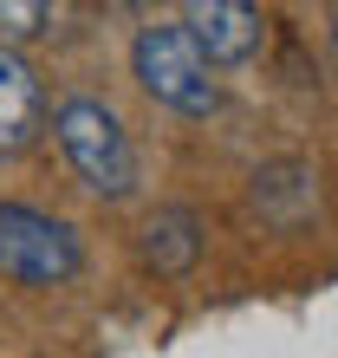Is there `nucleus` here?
I'll return each mask as SVG.
<instances>
[{
    "label": "nucleus",
    "mask_w": 338,
    "mask_h": 358,
    "mask_svg": "<svg viewBox=\"0 0 338 358\" xmlns=\"http://www.w3.org/2000/svg\"><path fill=\"white\" fill-rule=\"evenodd\" d=\"M46 124H52V143L66 157V170L78 176V189H91L98 202H131L137 196L143 157H137L131 131H124V117L104 98L72 92V98H59L46 111Z\"/></svg>",
    "instance_id": "f257e3e1"
},
{
    "label": "nucleus",
    "mask_w": 338,
    "mask_h": 358,
    "mask_svg": "<svg viewBox=\"0 0 338 358\" xmlns=\"http://www.w3.org/2000/svg\"><path fill=\"white\" fill-rule=\"evenodd\" d=\"M131 72L143 98H156L163 111L176 117H208L221 111V85H215V66L202 59V46L182 33V20H156L131 39Z\"/></svg>",
    "instance_id": "f03ea898"
},
{
    "label": "nucleus",
    "mask_w": 338,
    "mask_h": 358,
    "mask_svg": "<svg viewBox=\"0 0 338 358\" xmlns=\"http://www.w3.org/2000/svg\"><path fill=\"white\" fill-rule=\"evenodd\" d=\"M84 273V241L66 215H46L33 202H0V280L20 287H72Z\"/></svg>",
    "instance_id": "7ed1b4c3"
},
{
    "label": "nucleus",
    "mask_w": 338,
    "mask_h": 358,
    "mask_svg": "<svg viewBox=\"0 0 338 358\" xmlns=\"http://www.w3.org/2000/svg\"><path fill=\"white\" fill-rule=\"evenodd\" d=\"M182 33L202 46L208 66H247L267 46V13L241 7V0H196L182 7Z\"/></svg>",
    "instance_id": "20e7f679"
},
{
    "label": "nucleus",
    "mask_w": 338,
    "mask_h": 358,
    "mask_svg": "<svg viewBox=\"0 0 338 358\" xmlns=\"http://www.w3.org/2000/svg\"><path fill=\"white\" fill-rule=\"evenodd\" d=\"M46 137V85L13 46H0V163L27 157Z\"/></svg>",
    "instance_id": "39448f33"
},
{
    "label": "nucleus",
    "mask_w": 338,
    "mask_h": 358,
    "mask_svg": "<svg viewBox=\"0 0 338 358\" xmlns=\"http://www.w3.org/2000/svg\"><path fill=\"white\" fill-rule=\"evenodd\" d=\"M137 255H143V267H150L156 280H182V273L202 261V215H196V208H182V202L156 208V215L143 222Z\"/></svg>",
    "instance_id": "423d86ee"
},
{
    "label": "nucleus",
    "mask_w": 338,
    "mask_h": 358,
    "mask_svg": "<svg viewBox=\"0 0 338 358\" xmlns=\"http://www.w3.org/2000/svg\"><path fill=\"white\" fill-rule=\"evenodd\" d=\"M52 27V7H39V0H0V46H13V39H33Z\"/></svg>",
    "instance_id": "0eeeda50"
},
{
    "label": "nucleus",
    "mask_w": 338,
    "mask_h": 358,
    "mask_svg": "<svg viewBox=\"0 0 338 358\" xmlns=\"http://www.w3.org/2000/svg\"><path fill=\"white\" fill-rule=\"evenodd\" d=\"M332 72H338V13H332Z\"/></svg>",
    "instance_id": "6e6552de"
}]
</instances>
